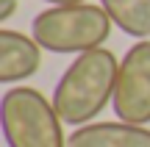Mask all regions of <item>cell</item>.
<instances>
[{"label":"cell","mask_w":150,"mask_h":147,"mask_svg":"<svg viewBox=\"0 0 150 147\" xmlns=\"http://www.w3.org/2000/svg\"><path fill=\"white\" fill-rule=\"evenodd\" d=\"M120 61L111 50L97 47L75 56L53 89V106L61 122L67 125H89L103 108L114 100Z\"/></svg>","instance_id":"6da1fadb"},{"label":"cell","mask_w":150,"mask_h":147,"mask_svg":"<svg viewBox=\"0 0 150 147\" xmlns=\"http://www.w3.org/2000/svg\"><path fill=\"white\" fill-rule=\"evenodd\" d=\"M111 17L103 6L95 3H70L39 11L31 22V36L47 53L81 56L86 50L103 47L111 36Z\"/></svg>","instance_id":"7a4b0ae2"},{"label":"cell","mask_w":150,"mask_h":147,"mask_svg":"<svg viewBox=\"0 0 150 147\" xmlns=\"http://www.w3.org/2000/svg\"><path fill=\"white\" fill-rule=\"evenodd\" d=\"M0 120L8 147H67L53 100L33 86L8 89L0 100Z\"/></svg>","instance_id":"3957f363"},{"label":"cell","mask_w":150,"mask_h":147,"mask_svg":"<svg viewBox=\"0 0 150 147\" xmlns=\"http://www.w3.org/2000/svg\"><path fill=\"white\" fill-rule=\"evenodd\" d=\"M111 108L120 122L147 125L150 122V39H139L120 58L117 89Z\"/></svg>","instance_id":"277c9868"},{"label":"cell","mask_w":150,"mask_h":147,"mask_svg":"<svg viewBox=\"0 0 150 147\" xmlns=\"http://www.w3.org/2000/svg\"><path fill=\"white\" fill-rule=\"evenodd\" d=\"M42 67V47L33 36L3 28L0 31V83H20Z\"/></svg>","instance_id":"5b68a950"},{"label":"cell","mask_w":150,"mask_h":147,"mask_svg":"<svg viewBox=\"0 0 150 147\" xmlns=\"http://www.w3.org/2000/svg\"><path fill=\"white\" fill-rule=\"evenodd\" d=\"M67 147H150V128L131 122H89L67 136Z\"/></svg>","instance_id":"8992f818"},{"label":"cell","mask_w":150,"mask_h":147,"mask_svg":"<svg viewBox=\"0 0 150 147\" xmlns=\"http://www.w3.org/2000/svg\"><path fill=\"white\" fill-rule=\"evenodd\" d=\"M100 6L122 33L150 39V0H100Z\"/></svg>","instance_id":"52a82bcc"},{"label":"cell","mask_w":150,"mask_h":147,"mask_svg":"<svg viewBox=\"0 0 150 147\" xmlns=\"http://www.w3.org/2000/svg\"><path fill=\"white\" fill-rule=\"evenodd\" d=\"M17 11V0H0V22L11 20Z\"/></svg>","instance_id":"ba28073f"},{"label":"cell","mask_w":150,"mask_h":147,"mask_svg":"<svg viewBox=\"0 0 150 147\" xmlns=\"http://www.w3.org/2000/svg\"><path fill=\"white\" fill-rule=\"evenodd\" d=\"M45 3H53V6H70V3H86V0H45Z\"/></svg>","instance_id":"9c48e42d"}]
</instances>
